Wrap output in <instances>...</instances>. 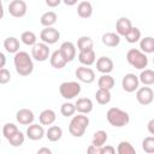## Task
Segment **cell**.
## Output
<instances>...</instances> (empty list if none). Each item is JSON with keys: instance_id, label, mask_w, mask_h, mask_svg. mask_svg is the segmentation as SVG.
<instances>
[{"instance_id": "cell-8", "label": "cell", "mask_w": 154, "mask_h": 154, "mask_svg": "<svg viewBox=\"0 0 154 154\" xmlns=\"http://www.w3.org/2000/svg\"><path fill=\"white\" fill-rule=\"evenodd\" d=\"M138 85H140V79L138 76H136L135 73H126L122 79V87L126 93L137 91Z\"/></svg>"}, {"instance_id": "cell-4", "label": "cell", "mask_w": 154, "mask_h": 154, "mask_svg": "<svg viewBox=\"0 0 154 154\" xmlns=\"http://www.w3.org/2000/svg\"><path fill=\"white\" fill-rule=\"evenodd\" d=\"M126 60L132 67H135L137 70H144L148 65L147 55L141 49H136V48H131L128 51Z\"/></svg>"}, {"instance_id": "cell-11", "label": "cell", "mask_w": 154, "mask_h": 154, "mask_svg": "<svg viewBox=\"0 0 154 154\" xmlns=\"http://www.w3.org/2000/svg\"><path fill=\"white\" fill-rule=\"evenodd\" d=\"M75 75H76L77 79L79 82H83V83H87V84H90L95 81V72L90 67H87V66L77 67Z\"/></svg>"}, {"instance_id": "cell-41", "label": "cell", "mask_w": 154, "mask_h": 154, "mask_svg": "<svg viewBox=\"0 0 154 154\" xmlns=\"http://www.w3.org/2000/svg\"><path fill=\"white\" fill-rule=\"evenodd\" d=\"M101 154H117L116 149L113 146H109V144H106L102 147V150H101Z\"/></svg>"}, {"instance_id": "cell-38", "label": "cell", "mask_w": 154, "mask_h": 154, "mask_svg": "<svg viewBox=\"0 0 154 154\" xmlns=\"http://www.w3.org/2000/svg\"><path fill=\"white\" fill-rule=\"evenodd\" d=\"M142 148L148 154H154V136H148L142 141Z\"/></svg>"}, {"instance_id": "cell-5", "label": "cell", "mask_w": 154, "mask_h": 154, "mask_svg": "<svg viewBox=\"0 0 154 154\" xmlns=\"http://www.w3.org/2000/svg\"><path fill=\"white\" fill-rule=\"evenodd\" d=\"M59 93H60L61 97H64L65 100L75 99L81 93V84L78 82H75V81L63 82L59 85Z\"/></svg>"}, {"instance_id": "cell-16", "label": "cell", "mask_w": 154, "mask_h": 154, "mask_svg": "<svg viewBox=\"0 0 154 154\" xmlns=\"http://www.w3.org/2000/svg\"><path fill=\"white\" fill-rule=\"evenodd\" d=\"M132 29V23L126 17H120L116 23V31L119 36H126Z\"/></svg>"}, {"instance_id": "cell-45", "label": "cell", "mask_w": 154, "mask_h": 154, "mask_svg": "<svg viewBox=\"0 0 154 154\" xmlns=\"http://www.w3.org/2000/svg\"><path fill=\"white\" fill-rule=\"evenodd\" d=\"M0 60H1V63H0V67H1V69H5L6 57H5V54H4V53H0Z\"/></svg>"}, {"instance_id": "cell-21", "label": "cell", "mask_w": 154, "mask_h": 154, "mask_svg": "<svg viewBox=\"0 0 154 154\" xmlns=\"http://www.w3.org/2000/svg\"><path fill=\"white\" fill-rule=\"evenodd\" d=\"M55 119H57L55 112L51 108L43 109L38 116V120H40L41 125H52L55 122Z\"/></svg>"}, {"instance_id": "cell-29", "label": "cell", "mask_w": 154, "mask_h": 154, "mask_svg": "<svg viewBox=\"0 0 154 154\" xmlns=\"http://www.w3.org/2000/svg\"><path fill=\"white\" fill-rule=\"evenodd\" d=\"M97 85H99V89L111 90L114 87V78L111 75H102L97 79Z\"/></svg>"}, {"instance_id": "cell-44", "label": "cell", "mask_w": 154, "mask_h": 154, "mask_svg": "<svg viewBox=\"0 0 154 154\" xmlns=\"http://www.w3.org/2000/svg\"><path fill=\"white\" fill-rule=\"evenodd\" d=\"M36 154H52V150H51L49 148H47V147H41V148L37 150Z\"/></svg>"}, {"instance_id": "cell-25", "label": "cell", "mask_w": 154, "mask_h": 154, "mask_svg": "<svg viewBox=\"0 0 154 154\" xmlns=\"http://www.w3.org/2000/svg\"><path fill=\"white\" fill-rule=\"evenodd\" d=\"M46 137L51 142H58L63 137V130H61V128L58 126V125L49 126L48 130L46 131Z\"/></svg>"}, {"instance_id": "cell-26", "label": "cell", "mask_w": 154, "mask_h": 154, "mask_svg": "<svg viewBox=\"0 0 154 154\" xmlns=\"http://www.w3.org/2000/svg\"><path fill=\"white\" fill-rule=\"evenodd\" d=\"M140 48L144 54L154 53V37L146 36L140 41Z\"/></svg>"}, {"instance_id": "cell-33", "label": "cell", "mask_w": 154, "mask_h": 154, "mask_svg": "<svg viewBox=\"0 0 154 154\" xmlns=\"http://www.w3.org/2000/svg\"><path fill=\"white\" fill-rule=\"evenodd\" d=\"M95 99H96L97 103H100V105H107L111 101V90L97 89V91L95 93Z\"/></svg>"}, {"instance_id": "cell-14", "label": "cell", "mask_w": 154, "mask_h": 154, "mask_svg": "<svg viewBox=\"0 0 154 154\" xmlns=\"http://www.w3.org/2000/svg\"><path fill=\"white\" fill-rule=\"evenodd\" d=\"M113 60L109 57H100L96 60V70L102 75H109L113 71Z\"/></svg>"}, {"instance_id": "cell-36", "label": "cell", "mask_w": 154, "mask_h": 154, "mask_svg": "<svg viewBox=\"0 0 154 154\" xmlns=\"http://www.w3.org/2000/svg\"><path fill=\"white\" fill-rule=\"evenodd\" d=\"M76 112V106L75 103H71V102H64L61 106H60V113L64 116V117H72Z\"/></svg>"}, {"instance_id": "cell-15", "label": "cell", "mask_w": 154, "mask_h": 154, "mask_svg": "<svg viewBox=\"0 0 154 154\" xmlns=\"http://www.w3.org/2000/svg\"><path fill=\"white\" fill-rule=\"evenodd\" d=\"M43 136H46V132H45V129L42 125H38V124H31L28 126L26 129V137L31 141H38L41 140Z\"/></svg>"}, {"instance_id": "cell-13", "label": "cell", "mask_w": 154, "mask_h": 154, "mask_svg": "<svg viewBox=\"0 0 154 154\" xmlns=\"http://www.w3.org/2000/svg\"><path fill=\"white\" fill-rule=\"evenodd\" d=\"M16 119L20 125H31L34 124V112L29 108H20L16 113Z\"/></svg>"}, {"instance_id": "cell-28", "label": "cell", "mask_w": 154, "mask_h": 154, "mask_svg": "<svg viewBox=\"0 0 154 154\" xmlns=\"http://www.w3.org/2000/svg\"><path fill=\"white\" fill-rule=\"evenodd\" d=\"M107 132L103 131V130H97L94 135H93V138H91V144L95 146V147H103L105 143L107 142Z\"/></svg>"}, {"instance_id": "cell-12", "label": "cell", "mask_w": 154, "mask_h": 154, "mask_svg": "<svg viewBox=\"0 0 154 154\" xmlns=\"http://www.w3.org/2000/svg\"><path fill=\"white\" fill-rule=\"evenodd\" d=\"M63 58L65 59L66 63H71L76 58V46L71 41H65L60 45L59 48Z\"/></svg>"}, {"instance_id": "cell-6", "label": "cell", "mask_w": 154, "mask_h": 154, "mask_svg": "<svg viewBox=\"0 0 154 154\" xmlns=\"http://www.w3.org/2000/svg\"><path fill=\"white\" fill-rule=\"evenodd\" d=\"M51 51L48 45L43 43V42H38L36 43L32 48H31V58L35 59L36 61H46L48 58H51Z\"/></svg>"}, {"instance_id": "cell-47", "label": "cell", "mask_w": 154, "mask_h": 154, "mask_svg": "<svg viewBox=\"0 0 154 154\" xmlns=\"http://www.w3.org/2000/svg\"><path fill=\"white\" fill-rule=\"evenodd\" d=\"M153 63H154V58H153Z\"/></svg>"}, {"instance_id": "cell-32", "label": "cell", "mask_w": 154, "mask_h": 154, "mask_svg": "<svg viewBox=\"0 0 154 154\" xmlns=\"http://www.w3.org/2000/svg\"><path fill=\"white\" fill-rule=\"evenodd\" d=\"M93 46H94V42L89 36H81L77 41V48L79 52L93 49Z\"/></svg>"}, {"instance_id": "cell-10", "label": "cell", "mask_w": 154, "mask_h": 154, "mask_svg": "<svg viewBox=\"0 0 154 154\" xmlns=\"http://www.w3.org/2000/svg\"><path fill=\"white\" fill-rule=\"evenodd\" d=\"M8 12L16 18L24 17L26 13V2L24 0H13L8 4Z\"/></svg>"}, {"instance_id": "cell-30", "label": "cell", "mask_w": 154, "mask_h": 154, "mask_svg": "<svg viewBox=\"0 0 154 154\" xmlns=\"http://www.w3.org/2000/svg\"><path fill=\"white\" fill-rule=\"evenodd\" d=\"M117 154H137L134 146L128 141H122L117 146Z\"/></svg>"}, {"instance_id": "cell-1", "label": "cell", "mask_w": 154, "mask_h": 154, "mask_svg": "<svg viewBox=\"0 0 154 154\" xmlns=\"http://www.w3.org/2000/svg\"><path fill=\"white\" fill-rule=\"evenodd\" d=\"M13 64L16 67V72L19 76L25 77V76L31 75V72L34 71L32 58L29 55V53H26L24 51H19L18 53L14 54Z\"/></svg>"}, {"instance_id": "cell-31", "label": "cell", "mask_w": 154, "mask_h": 154, "mask_svg": "<svg viewBox=\"0 0 154 154\" xmlns=\"http://www.w3.org/2000/svg\"><path fill=\"white\" fill-rule=\"evenodd\" d=\"M20 41L24 43V45H26V46H31V47H34L37 42V37H36V35H35V32H32V31H30V30H26V31H23L22 32V35H20Z\"/></svg>"}, {"instance_id": "cell-3", "label": "cell", "mask_w": 154, "mask_h": 154, "mask_svg": "<svg viewBox=\"0 0 154 154\" xmlns=\"http://www.w3.org/2000/svg\"><path fill=\"white\" fill-rule=\"evenodd\" d=\"M89 125V118L85 114L73 116L69 124V132L73 137H82L85 134V130Z\"/></svg>"}, {"instance_id": "cell-23", "label": "cell", "mask_w": 154, "mask_h": 154, "mask_svg": "<svg viewBox=\"0 0 154 154\" xmlns=\"http://www.w3.org/2000/svg\"><path fill=\"white\" fill-rule=\"evenodd\" d=\"M57 19H58V16H57V13L54 11H47L41 16L40 23L45 28H52L57 23Z\"/></svg>"}, {"instance_id": "cell-7", "label": "cell", "mask_w": 154, "mask_h": 154, "mask_svg": "<svg viewBox=\"0 0 154 154\" xmlns=\"http://www.w3.org/2000/svg\"><path fill=\"white\" fill-rule=\"evenodd\" d=\"M136 100L140 105L147 106L150 105L154 100V91L150 87H141L136 91Z\"/></svg>"}, {"instance_id": "cell-2", "label": "cell", "mask_w": 154, "mask_h": 154, "mask_svg": "<svg viewBox=\"0 0 154 154\" xmlns=\"http://www.w3.org/2000/svg\"><path fill=\"white\" fill-rule=\"evenodd\" d=\"M106 118H107V122L114 128H123L128 125L130 122L129 113L118 107H111L106 113Z\"/></svg>"}, {"instance_id": "cell-42", "label": "cell", "mask_w": 154, "mask_h": 154, "mask_svg": "<svg viewBox=\"0 0 154 154\" xmlns=\"http://www.w3.org/2000/svg\"><path fill=\"white\" fill-rule=\"evenodd\" d=\"M60 0H46V5L49 7H57L60 5Z\"/></svg>"}, {"instance_id": "cell-24", "label": "cell", "mask_w": 154, "mask_h": 154, "mask_svg": "<svg viewBox=\"0 0 154 154\" xmlns=\"http://www.w3.org/2000/svg\"><path fill=\"white\" fill-rule=\"evenodd\" d=\"M102 43L107 47H117L120 43V36L117 32H106L102 35Z\"/></svg>"}, {"instance_id": "cell-39", "label": "cell", "mask_w": 154, "mask_h": 154, "mask_svg": "<svg viewBox=\"0 0 154 154\" xmlns=\"http://www.w3.org/2000/svg\"><path fill=\"white\" fill-rule=\"evenodd\" d=\"M11 79V72L7 69H0V84H6Z\"/></svg>"}, {"instance_id": "cell-37", "label": "cell", "mask_w": 154, "mask_h": 154, "mask_svg": "<svg viewBox=\"0 0 154 154\" xmlns=\"http://www.w3.org/2000/svg\"><path fill=\"white\" fill-rule=\"evenodd\" d=\"M18 131V128L17 125H14L13 123H6L4 126H2V135L6 140H8L12 135H14L16 132Z\"/></svg>"}, {"instance_id": "cell-27", "label": "cell", "mask_w": 154, "mask_h": 154, "mask_svg": "<svg viewBox=\"0 0 154 154\" xmlns=\"http://www.w3.org/2000/svg\"><path fill=\"white\" fill-rule=\"evenodd\" d=\"M138 79L146 87L154 84V70H150V69L142 70L141 73H140V76H138Z\"/></svg>"}, {"instance_id": "cell-9", "label": "cell", "mask_w": 154, "mask_h": 154, "mask_svg": "<svg viewBox=\"0 0 154 154\" xmlns=\"http://www.w3.org/2000/svg\"><path fill=\"white\" fill-rule=\"evenodd\" d=\"M40 38L46 45H54L60 38V32L55 28H45L40 32Z\"/></svg>"}, {"instance_id": "cell-35", "label": "cell", "mask_w": 154, "mask_h": 154, "mask_svg": "<svg viewBox=\"0 0 154 154\" xmlns=\"http://www.w3.org/2000/svg\"><path fill=\"white\" fill-rule=\"evenodd\" d=\"M125 40L129 43H136V42L141 41V31H140V29L136 28V26H132V29L125 36Z\"/></svg>"}, {"instance_id": "cell-17", "label": "cell", "mask_w": 154, "mask_h": 154, "mask_svg": "<svg viewBox=\"0 0 154 154\" xmlns=\"http://www.w3.org/2000/svg\"><path fill=\"white\" fill-rule=\"evenodd\" d=\"M76 111L79 113V114H88L93 111V101L89 99V97H79L77 99L76 103Z\"/></svg>"}, {"instance_id": "cell-20", "label": "cell", "mask_w": 154, "mask_h": 154, "mask_svg": "<svg viewBox=\"0 0 154 154\" xmlns=\"http://www.w3.org/2000/svg\"><path fill=\"white\" fill-rule=\"evenodd\" d=\"M49 63H51V66L54 67V69H57V70H60V69L65 67V65L67 64V63L65 61V59L63 58V55H61V53H60L59 49L54 51V52L51 54Z\"/></svg>"}, {"instance_id": "cell-43", "label": "cell", "mask_w": 154, "mask_h": 154, "mask_svg": "<svg viewBox=\"0 0 154 154\" xmlns=\"http://www.w3.org/2000/svg\"><path fill=\"white\" fill-rule=\"evenodd\" d=\"M147 129H148L149 134L154 135V118H153V119H150V120L148 122V124H147Z\"/></svg>"}, {"instance_id": "cell-40", "label": "cell", "mask_w": 154, "mask_h": 154, "mask_svg": "<svg viewBox=\"0 0 154 154\" xmlns=\"http://www.w3.org/2000/svg\"><path fill=\"white\" fill-rule=\"evenodd\" d=\"M101 150H102L101 147H95V146L90 144L87 148V154H101Z\"/></svg>"}, {"instance_id": "cell-46", "label": "cell", "mask_w": 154, "mask_h": 154, "mask_svg": "<svg viewBox=\"0 0 154 154\" xmlns=\"http://www.w3.org/2000/svg\"><path fill=\"white\" fill-rule=\"evenodd\" d=\"M76 2H77V1H65L66 5H75Z\"/></svg>"}, {"instance_id": "cell-34", "label": "cell", "mask_w": 154, "mask_h": 154, "mask_svg": "<svg viewBox=\"0 0 154 154\" xmlns=\"http://www.w3.org/2000/svg\"><path fill=\"white\" fill-rule=\"evenodd\" d=\"M7 141L10 142V144H11L12 147H20V146L24 143L25 137H24V134L18 130V131H17L14 135H12Z\"/></svg>"}, {"instance_id": "cell-18", "label": "cell", "mask_w": 154, "mask_h": 154, "mask_svg": "<svg viewBox=\"0 0 154 154\" xmlns=\"http://www.w3.org/2000/svg\"><path fill=\"white\" fill-rule=\"evenodd\" d=\"M96 60V55L94 49H89V51H83L78 53V61L83 65V66H90L95 63Z\"/></svg>"}, {"instance_id": "cell-22", "label": "cell", "mask_w": 154, "mask_h": 154, "mask_svg": "<svg viewBox=\"0 0 154 154\" xmlns=\"http://www.w3.org/2000/svg\"><path fill=\"white\" fill-rule=\"evenodd\" d=\"M77 14L81 18H89L93 14V5L89 1H81L77 5Z\"/></svg>"}, {"instance_id": "cell-19", "label": "cell", "mask_w": 154, "mask_h": 154, "mask_svg": "<svg viewBox=\"0 0 154 154\" xmlns=\"http://www.w3.org/2000/svg\"><path fill=\"white\" fill-rule=\"evenodd\" d=\"M4 48L6 52L8 53H18L19 52V48H20V45H19V41L17 37L14 36H8L4 40Z\"/></svg>"}]
</instances>
